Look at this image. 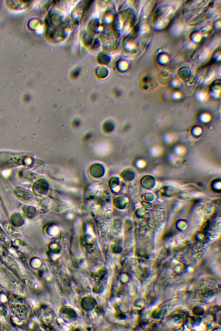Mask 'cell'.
<instances>
[{
  "instance_id": "cell-1",
  "label": "cell",
  "mask_w": 221,
  "mask_h": 331,
  "mask_svg": "<svg viewBox=\"0 0 221 331\" xmlns=\"http://www.w3.org/2000/svg\"><path fill=\"white\" fill-rule=\"evenodd\" d=\"M104 128L105 129L106 132H111L112 130H113V126L112 124L110 122H107L105 123L104 125Z\"/></svg>"
}]
</instances>
